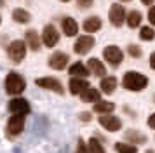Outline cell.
<instances>
[{
	"label": "cell",
	"mask_w": 155,
	"mask_h": 153,
	"mask_svg": "<svg viewBox=\"0 0 155 153\" xmlns=\"http://www.w3.org/2000/svg\"><path fill=\"white\" fill-rule=\"evenodd\" d=\"M99 124L105 127L106 131L110 132H117L122 129V122H120V118L113 117V115H110V113H105L103 117H99Z\"/></svg>",
	"instance_id": "9"
},
{
	"label": "cell",
	"mask_w": 155,
	"mask_h": 153,
	"mask_svg": "<svg viewBox=\"0 0 155 153\" xmlns=\"http://www.w3.org/2000/svg\"><path fill=\"white\" fill-rule=\"evenodd\" d=\"M42 42L45 47H54L58 42H59V33H58L56 26H52V24H47V26L44 28L42 31Z\"/></svg>",
	"instance_id": "5"
},
{
	"label": "cell",
	"mask_w": 155,
	"mask_h": 153,
	"mask_svg": "<svg viewBox=\"0 0 155 153\" xmlns=\"http://www.w3.org/2000/svg\"><path fill=\"white\" fill-rule=\"evenodd\" d=\"M9 110L12 113H23V115H28L30 113V104L26 99L23 97H14L12 101H9Z\"/></svg>",
	"instance_id": "11"
},
{
	"label": "cell",
	"mask_w": 155,
	"mask_h": 153,
	"mask_svg": "<svg viewBox=\"0 0 155 153\" xmlns=\"http://www.w3.org/2000/svg\"><path fill=\"white\" fill-rule=\"evenodd\" d=\"M99 28H101V19H99V18H96V16L87 18V19L84 21V30H85V31H89V33L98 31Z\"/></svg>",
	"instance_id": "19"
},
{
	"label": "cell",
	"mask_w": 155,
	"mask_h": 153,
	"mask_svg": "<svg viewBox=\"0 0 155 153\" xmlns=\"http://www.w3.org/2000/svg\"><path fill=\"white\" fill-rule=\"evenodd\" d=\"M101 90L105 92V94H112L115 87H117V78L115 76H105L103 80H101Z\"/></svg>",
	"instance_id": "18"
},
{
	"label": "cell",
	"mask_w": 155,
	"mask_h": 153,
	"mask_svg": "<svg viewBox=\"0 0 155 153\" xmlns=\"http://www.w3.org/2000/svg\"><path fill=\"white\" fill-rule=\"evenodd\" d=\"M124 138H126L127 143H138V145H141V143L147 141V136L141 134V132H138L136 129H129V131H126Z\"/></svg>",
	"instance_id": "15"
},
{
	"label": "cell",
	"mask_w": 155,
	"mask_h": 153,
	"mask_svg": "<svg viewBox=\"0 0 155 153\" xmlns=\"http://www.w3.org/2000/svg\"><path fill=\"white\" fill-rule=\"evenodd\" d=\"M92 47H94V38H92L91 35H82V37L75 42V47H73V49H75V52H77V54L84 56V54H87Z\"/></svg>",
	"instance_id": "10"
},
{
	"label": "cell",
	"mask_w": 155,
	"mask_h": 153,
	"mask_svg": "<svg viewBox=\"0 0 155 153\" xmlns=\"http://www.w3.org/2000/svg\"><path fill=\"white\" fill-rule=\"evenodd\" d=\"M87 87H89V82L87 80H82V78H71L70 80V92L71 94H82Z\"/></svg>",
	"instance_id": "14"
},
{
	"label": "cell",
	"mask_w": 155,
	"mask_h": 153,
	"mask_svg": "<svg viewBox=\"0 0 155 153\" xmlns=\"http://www.w3.org/2000/svg\"><path fill=\"white\" fill-rule=\"evenodd\" d=\"M7 52H9V57H11L14 63H21L23 57H25V54H26V42H23V40L11 42Z\"/></svg>",
	"instance_id": "3"
},
{
	"label": "cell",
	"mask_w": 155,
	"mask_h": 153,
	"mask_svg": "<svg viewBox=\"0 0 155 153\" xmlns=\"http://www.w3.org/2000/svg\"><path fill=\"white\" fill-rule=\"evenodd\" d=\"M80 118H82V120H85V122H89V120H91V115H89L87 111H84V113L80 115Z\"/></svg>",
	"instance_id": "33"
},
{
	"label": "cell",
	"mask_w": 155,
	"mask_h": 153,
	"mask_svg": "<svg viewBox=\"0 0 155 153\" xmlns=\"http://www.w3.org/2000/svg\"><path fill=\"white\" fill-rule=\"evenodd\" d=\"M150 66H152V68L155 70V52L152 56H150Z\"/></svg>",
	"instance_id": "34"
},
{
	"label": "cell",
	"mask_w": 155,
	"mask_h": 153,
	"mask_svg": "<svg viewBox=\"0 0 155 153\" xmlns=\"http://www.w3.org/2000/svg\"><path fill=\"white\" fill-rule=\"evenodd\" d=\"M78 150H80V153H87V148H85V145H84V141H82V139L78 141Z\"/></svg>",
	"instance_id": "32"
},
{
	"label": "cell",
	"mask_w": 155,
	"mask_h": 153,
	"mask_svg": "<svg viewBox=\"0 0 155 153\" xmlns=\"http://www.w3.org/2000/svg\"><path fill=\"white\" fill-rule=\"evenodd\" d=\"M126 2H127V0H126Z\"/></svg>",
	"instance_id": "40"
},
{
	"label": "cell",
	"mask_w": 155,
	"mask_h": 153,
	"mask_svg": "<svg viewBox=\"0 0 155 153\" xmlns=\"http://www.w3.org/2000/svg\"><path fill=\"white\" fill-rule=\"evenodd\" d=\"M115 150L119 153H138V148L134 145H127V143H117Z\"/></svg>",
	"instance_id": "25"
},
{
	"label": "cell",
	"mask_w": 155,
	"mask_h": 153,
	"mask_svg": "<svg viewBox=\"0 0 155 153\" xmlns=\"http://www.w3.org/2000/svg\"><path fill=\"white\" fill-rule=\"evenodd\" d=\"M80 96H82V101H84V103H96V101H99V90L87 87Z\"/></svg>",
	"instance_id": "20"
},
{
	"label": "cell",
	"mask_w": 155,
	"mask_h": 153,
	"mask_svg": "<svg viewBox=\"0 0 155 153\" xmlns=\"http://www.w3.org/2000/svg\"><path fill=\"white\" fill-rule=\"evenodd\" d=\"M68 56L64 52H54V54L49 57V66L54 70H63L66 64H68Z\"/></svg>",
	"instance_id": "12"
},
{
	"label": "cell",
	"mask_w": 155,
	"mask_h": 153,
	"mask_svg": "<svg viewBox=\"0 0 155 153\" xmlns=\"http://www.w3.org/2000/svg\"><path fill=\"white\" fill-rule=\"evenodd\" d=\"M61 26H63V31L66 37H75L78 31V26H77V23H75L73 18H64L61 21Z\"/></svg>",
	"instance_id": "13"
},
{
	"label": "cell",
	"mask_w": 155,
	"mask_h": 153,
	"mask_svg": "<svg viewBox=\"0 0 155 153\" xmlns=\"http://www.w3.org/2000/svg\"><path fill=\"white\" fill-rule=\"evenodd\" d=\"M26 45H30L31 50H38L40 49V37L35 30H28L26 31Z\"/></svg>",
	"instance_id": "17"
},
{
	"label": "cell",
	"mask_w": 155,
	"mask_h": 153,
	"mask_svg": "<svg viewBox=\"0 0 155 153\" xmlns=\"http://www.w3.org/2000/svg\"><path fill=\"white\" fill-rule=\"evenodd\" d=\"M126 21H127V24H129V28H138L141 23V14L138 11H133V12H129Z\"/></svg>",
	"instance_id": "24"
},
{
	"label": "cell",
	"mask_w": 155,
	"mask_h": 153,
	"mask_svg": "<svg viewBox=\"0 0 155 153\" xmlns=\"http://www.w3.org/2000/svg\"><path fill=\"white\" fill-rule=\"evenodd\" d=\"M35 83L38 85V87H44V89L56 90L58 94H63V92H64V89H63V85H61V82H59V80H56V78H52V76H44V78H37Z\"/></svg>",
	"instance_id": "7"
},
{
	"label": "cell",
	"mask_w": 155,
	"mask_h": 153,
	"mask_svg": "<svg viewBox=\"0 0 155 153\" xmlns=\"http://www.w3.org/2000/svg\"><path fill=\"white\" fill-rule=\"evenodd\" d=\"M0 23H2V18H0Z\"/></svg>",
	"instance_id": "38"
},
{
	"label": "cell",
	"mask_w": 155,
	"mask_h": 153,
	"mask_svg": "<svg viewBox=\"0 0 155 153\" xmlns=\"http://www.w3.org/2000/svg\"><path fill=\"white\" fill-rule=\"evenodd\" d=\"M141 2H143L145 5H150V4H153V0H141Z\"/></svg>",
	"instance_id": "35"
},
{
	"label": "cell",
	"mask_w": 155,
	"mask_h": 153,
	"mask_svg": "<svg viewBox=\"0 0 155 153\" xmlns=\"http://www.w3.org/2000/svg\"><path fill=\"white\" fill-rule=\"evenodd\" d=\"M25 129V115L23 113H14L7 122V132L9 136H18Z\"/></svg>",
	"instance_id": "4"
},
{
	"label": "cell",
	"mask_w": 155,
	"mask_h": 153,
	"mask_svg": "<svg viewBox=\"0 0 155 153\" xmlns=\"http://www.w3.org/2000/svg\"><path fill=\"white\" fill-rule=\"evenodd\" d=\"M87 68L91 70V73H94V75H98V76H103L106 73L105 64L99 61V59H96V57L89 59V63H87Z\"/></svg>",
	"instance_id": "16"
},
{
	"label": "cell",
	"mask_w": 155,
	"mask_h": 153,
	"mask_svg": "<svg viewBox=\"0 0 155 153\" xmlns=\"http://www.w3.org/2000/svg\"><path fill=\"white\" fill-rule=\"evenodd\" d=\"M89 153H105V148L101 146V143L96 138L89 139Z\"/></svg>",
	"instance_id": "26"
},
{
	"label": "cell",
	"mask_w": 155,
	"mask_h": 153,
	"mask_svg": "<svg viewBox=\"0 0 155 153\" xmlns=\"http://www.w3.org/2000/svg\"><path fill=\"white\" fill-rule=\"evenodd\" d=\"M126 16L127 14H126L124 7L120 5V4H113V5L110 7V21H112L113 26H122L124 21L127 19Z\"/></svg>",
	"instance_id": "8"
},
{
	"label": "cell",
	"mask_w": 155,
	"mask_h": 153,
	"mask_svg": "<svg viewBox=\"0 0 155 153\" xmlns=\"http://www.w3.org/2000/svg\"><path fill=\"white\" fill-rule=\"evenodd\" d=\"M25 89H26V82H25V78H23L19 73L11 71V73L5 76V90H7L9 94L18 96V94H21Z\"/></svg>",
	"instance_id": "2"
},
{
	"label": "cell",
	"mask_w": 155,
	"mask_h": 153,
	"mask_svg": "<svg viewBox=\"0 0 155 153\" xmlns=\"http://www.w3.org/2000/svg\"><path fill=\"white\" fill-rule=\"evenodd\" d=\"M70 73L71 75H77V76H87L89 75L87 68H85L82 63H73V64L70 66Z\"/></svg>",
	"instance_id": "23"
},
{
	"label": "cell",
	"mask_w": 155,
	"mask_h": 153,
	"mask_svg": "<svg viewBox=\"0 0 155 153\" xmlns=\"http://www.w3.org/2000/svg\"><path fill=\"white\" fill-rule=\"evenodd\" d=\"M103 56H105L106 61L110 63V64H113V66L120 64V63H122V59H124V54H122V50H120L117 45H108V47H105Z\"/></svg>",
	"instance_id": "6"
},
{
	"label": "cell",
	"mask_w": 155,
	"mask_h": 153,
	"mask_svg": "<svg viewBox=\"0 0 155 153\" xmlns=\"http://www.w3.org/2000/svg\"><path fill=\"white\" fill-rule=\"evenodd\" d=\"M122 83L129 90H143L147 87L148 78L145 75L138 73V71H127L126 75H124V78H122Z\"/></svg>",
	"instance_id": "1"
},
{
	"label": "cell",
	"mask_w": 155,
	"mask_h": 153,
	"mask_svg": "<svg viewBox=\"0 0 155 153\" xmlns=\"http://www.w3.org/2000/svg\"><path fill=\"white\" fill-rule=\"evenodd\" d=\"M63 2H68V0H63Z\"/></svg>",
	"instance_id": "39"
},
{
	"label": "cell",
	"mask_w": 155,
	"mask_h": 153,
	"mask_svg": "<svg viewBox=\"0 0 155 153\" xmlns=\"http://www.w3.org/2000/svg\"><path fill=\"white\" fill-rule=\"evenodd\" d=\"M2 4H4V0H0V5H2Z\"/></svg>",
	"instance_id": "37"
},
{
	"label": "cell",
	"mask_w": 155,
	"mask_h": 153,
	"mask_svg": "<svg viewBox=\"0 0 155 153\" xmlns=\"http://www.w3.org/2000/svg\"><path fill=\"white\" fill-rule=\"evenodd\" d=\"M148 125H150L152 129H155V113H152V115L148 117Z\"/></svg>",
	"instance_id": "31"
},
{
	"label": "cell",
	"mask_w": 155,
	"mask_h": 153,
	"mask_svg": "<svg viewBox=\"0 0 155 153\" xmlns=\"http://www.w3.org/2000/svg\"><path fill=\"white\" fill-rule=\"evenodd\" d=\"M148 19L152 24H155V7H150V11H148Z\"/></svg>",
	"instance_id": "30"
},
{
	"label": "cell",
	"mask_w": 155,
	"mask_h": 153,
	"mask_svg": "<svg viewBox=\"0 0 155 153\" xmlns=\"http://www.w3.org/2000/svg\"><path fill=\"white\" fill-rule=\"evenodd\" d=\"M115 110V104L110 103V101H98L94 104V111L96 113H112Z\"/></svg>",
	"instance_id": "21"
},
{
	"label": "cell",
	"mask_w": 155,
	"mask_h": 153,
	"mask_svg": "<svg viewBox=\"0 0 155 153\" xmlns=\"http://www.w3.org/2000/svg\"><path fill=\"white\" fill-rule=\"evenodd\" d=\"M147 153H153V151H152V150H148V151H147Z\"/></svg>",
	"instance_id": "36"
},
{
	"label": "cell",
	"mask_w": 155,
	"mask_h": 153,
	"mask_svg": "<svg viewBox=\"0 0 155 153\" xmlns=\"http://www.w3.org/2000/svg\"><path fill=\"white\" fill-rule=\"evenodd\" d=\"M92 2H94V0H77L78 7H82V9H89V7L92 5Z\"/></svg>",
	"instance_id": "29"
},
{
	"label": "cell",
	"mask_w": 155,
	"mask_h": 153,
	"mask_svg": "<svg viewBox=\"0 0 155 153\" xmlns=\"http://www.w3.org/2000/svg\"><path fill=\"white\" fill-rule=\"evenodd\" d=\"M12 19H14L16 23L25 24V23H28L30 21V14L26 12L25 9H14V11H12Z\"/></svg>",
	"instance_id": "22"
},
{
	"label": "cell",
	"mask_w": 155,
	"mask_h": 153,
	"mask_svg": "<svg viewBox=\"0 0 155 153\" xmlns=\"http://www.w3.org/2000/svg\"><path fill=\"white\" fill-rule=\"evenodd\" d=\"M127 50H129V54L133 56V57H140L141 56V49L138 47V45H129Z\"/></svg>",
	"instance_id": "28"
},
{
	"label": "cell",
	"mask_w": 155,
	"mask_h": 153,
	"mask_svg": "<svg viewBox=\"0 0 155 153\" xmlns=\"http://www.w3.org/2000/svg\"><path fill=\"white\" fill-rule=\"evenodd\" d=\"M140 37L143 38V40H153L155 38V31L150 26H143L141 28V31H140Z\"/></svg>",
	"instance_id": "27"
}]
</instances>
